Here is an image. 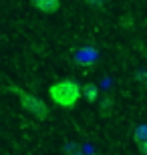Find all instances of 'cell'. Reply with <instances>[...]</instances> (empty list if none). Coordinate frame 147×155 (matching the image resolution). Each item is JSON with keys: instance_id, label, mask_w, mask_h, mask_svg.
<instances>
[{"instance_id": "cell-4", "label": "cell", "mask_w": 147, "mask_h": 155, "mask_svg": "<svg viewBox=\"0 0 147 155\" xmlns=\"http://www.w3.org/2000/svg\"><path fill=\"white\" fill-rule=\"evenodd\" d=\"M32 6L36 10L45 12V14H52V12H57L61 8V2L58 0H34Z\"/></svg>"}, {"instance_id": "cell-5", "label": "cell", "mask_w": 147, "mask_h": 155, "mask_svg": "<svg viewBox=\"0 0 147 155\" xmlns=\"http://www.w3.org/2000/svg\"><path fill=\"white\" fill-rule=\"evenodd\" d=\"M81 97H85L89 103H95L97 99H99V87L95 83H85V85L81 87Z\"/></svg>"}, {"instance_id": "cell-3", "label": "cell", "mask_w": 147, "mask_h": 155, "mask_svg": "<svg viewBox=\"0 0 147 155\" xmlns=\"http://www.w3.org/2000/svg\"><path fill=\"white\" fill-rule=\"evenodd\" d=\"M133 139L137 143V149L141 155H147V125H137L135 131H133Z\"/></svg>"}, {"instance_id": "cell-1", "label": "cell", "mask_w": 147, "mask_h": 155, "mask_svg": "<svg viewBox=\"0 0 147 155\" xmlns=\"http://www.w3.org/2000/svg\"><path fill=\"white\" fill-rule=\"evenodd\" d=\"M48 95H51L52 103L57 107H61V109H75L77 101L81 99V85L73 79H62L48 87Z\"/></svg>"}, {"instance_id": "cell-2", "label": "cell", "mask_w": 147, "mask_h": 155, "mask_svg": "<svg viewBox=\"0 0 147 155\" xmlns=\"http://www.w3.org/2000/svg\"><path fill=\"white\" fill-rule=\"evenodd\" d=\"M6 91L16 93L18 101H20V105H22V109L28 111L30 115H34L36 119L45 121L46 117H48V107H46V103L40 97H36V95H32V93H28V91H24V89H20V87H8Z\"/></svg>"}, {"instance_id": "cell-7", "label": "cell", "mask_w": 147, "mask_h": 155, "mask_svg": "<svg viewBox=\"0 0 147 155\" xmlns=\"http://www.w3.org/2000/svg\"><path fill=\"white\" fill-rule=\"evenodd\" d=\"M143 77H145V71H137V81L143 83Z\"/></svg>"}, {"instance_id": "cell-8", "label": "cell", "mask_w": 147, "mask_h": 155, "mask_svg": "<svg viewBox=\"0 0 147 155\" xmlns=\"http://www.w3.org/2000/svg\"><path fill=\"white\" fill-rule=\"evenodd\" d=\"M75 155H81V153H75Z\"/></svg>"}, {"instance_id": "cell-6", "label": "cell", "mask_w": 147, "mask_h": 155, "mask_svg": "<svg viewBox=\"0 0 147 155\" xmlns=\"http://www.w3.org/2000/svg\"><path fill=\"white\" fill-rule=\"evenodd\" d=\"M111 107H113V99H111V97H105L101 101V115L107 117L109 113H111Z\"/></svg>"}]
</instances>
